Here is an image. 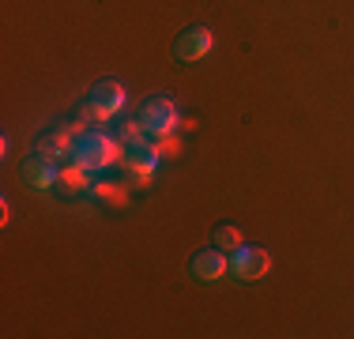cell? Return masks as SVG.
Listing matches in <instances>:
<instances>
[{"label":"cell","mask_w":354,"mask_h":339,"mask_svg":"<svg viewBox=\"0 0 354 339\" xmlns=\"http://www.w3.org/2000/svg\"><path fill=\"white\" fill-rule=\"evenodd\" d=\"M117 140L106 132H83L75 136V147H72V158L80 170H106L109 163L117 158Z\"/></svg>","instance_id":"6da1fadb"},{"label":"cell","mask_w":354,"mask_h":339,"mask_svg":"<svg viewBox=\"0 0 354 339\" xmlns=\"http://www.w3.org/2000/svg\"><path fill=\"white\" fill-rule=\"evenodd\" d=\"M140 121L151 136H174V129L181 125V113L170 98H147L140 109Z\"/></svg>","instance_id":"7a4b0ae2"},{"label":"cell","mask_w":354,"mask_h":339,"mask_svg":"<svg viewBox=\"0 0 354 339\" xmlns=\"http://www.w3.org/2000/svg\"><path fill=\"white\" fill-rule=\"evenodd\" d=\"M268 268H272V257H268L264 249L238 245V249L230 253V271H234L238 279H245V283H252V279H264Z\"/></svg>","instance_id":"3957f363"},{"label":"cell","mask_w":354,"mask_h":339,"mask_svg":"<svg viewBox=\"0 0 354 339\" xmlns=\"http://www.w3.org/2000/svg\"><path fill=\"white\" fill-rule=\"evenodd\" d=\"M87 106L98 113V121H109V117H117L124 106V87L117 80H98L95 87H91Z\"/></svg>","instance_id":"277c9868"},{"label":"cell","mask_w":354,"mask_h":339,"mask_svg":"<svg viewBox=\"0 0 354 339\" xmlns=\"http://www.w3.org/2000/svg\"><path fill=\"white\" fill-rule=\"evenodd\" d=\"M158 143H147V140H136V143H124V151H121V158H124V166L132 170L136 177H143L147 181L151 174H155V166H158Z\"/></svg>","instance_id":"5b68a950"},{"label":"cell","mask_w":354,"mask_h":339,"mask_svg":"<svg viewBox=\"0 0 354 339\" xmlns=\"http://www.w3.org/2000/svg\"><path fill=\"white\" fill-rule=\"evenodd\" d=\"M174 53H177V61H204V57L212 53V30L207 27H189L174 42Z\"/></svg>","instance_id":"8992f818"},{"label":"cell","mask_w":354,"mask_h":339,"mask_svg":"<svg viewBox=\"0 0 354 339\" xmlns=\"http://www.w3.org/2000/svg\"><path fill=\"white\" fill-rule=\"evenodd\" d=\"M230 271V257H226L223 249H200L196 257H192V275L196 279H204V283H215L218 275H226Z\"/></svg>","instance_id":"52a82bcc"},{"label":"cell","mask_w":354,"mask_h":339,"mask_svg":"<svg viewBox=\"0 0 354 339\" xmlns=\"http://www.w3.org/2000/svg\"><path fill=\"white\" fill-rule=\"evenodd\" d=\"M19 174L27 177L35 189H53L57 181H61V174H57V166H53V158L49 155H35V158H27V163L19 166Z\"/></svg>","instance_id":"ba28073f"},{"label":"cell","mask_w":354,"mask_h":339,"mask_svg":"<svg viewBox=\"0 0 354 339\" xmlns=\"http://www.w3.org/2000/svg\"><path fill=\"white\" fill-rule=\"evenodd\" d=\"M212 241H215L223 253H234V249L241 245V230H238V226H230V223H226V226H218V230H215Z\"/></svg>","instance_id":"9c48e42d"},{"label":"cell","mask_w":354,"mask_h":339,"mask_svg":"<svg viewBox=\"0 0 354 339\" xmlns=\"http://www.w3.org/2000/svg\"><path fill=\"white\" fill-rule=\"evenodd\" d=\"M143 121H113V136L121 143H136V140H143Z\"/></svg>","instance_id":"30bf717a"},{"label":"cell","mask_w":354,"mask_h":339,"mask_svg":"<svg viewBox=\"0 0 354 339\" xmlns=\"http://www.w3.org/2000/svg\"><path fill=\"white\" fill-rule=\"evenodd\" d=\"M80 174H83V170L80 166H75V170H68V174H61V181H64V189H87V181H80Z\"/></svg>","instance_id":"8fae6325"}]
</instances>
